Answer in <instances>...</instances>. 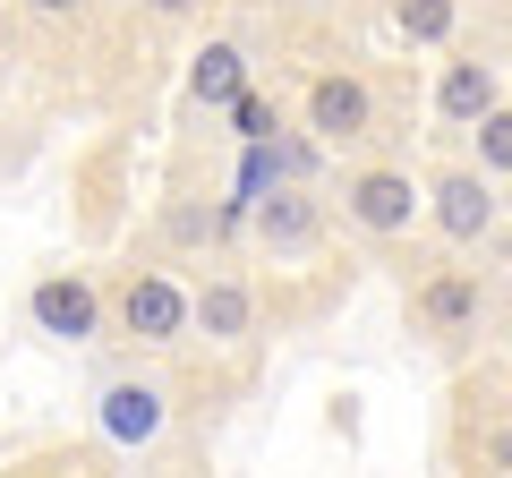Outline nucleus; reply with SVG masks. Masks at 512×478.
<instances>
[{"label":"nucleus","mask_w":512,"mask_h":478,"mask_svg":"<svg viewBox=\"0 0 512 478\" xmlns=\"http://www.w3.org/2000/svg\"><path fill=\"white\" fill-rule=\"evenodd\" d=\"M504 274L470 265V248H410L402 257V325L419 333L427 359L444 368H470L487 359V342H504Z\"/></svg>","instance_id":"nucleus-1"},{"label":"nucleus","mask_w":512,"mask_h":478,"mask_svg":"<svg viewBox=\"0 0 512 478\" xmlns=\"http://www.w3.org/2000/svg\"><path fill=\"white\" fill-rule=\"evenodd\" d=\"M86 419H94V436H103L111 453H128V461L163 453L171 419H180V376H171V359L163 350H137V342L103 350L94 376H86Z\"/></svg>","instance_id":"nucleus-2"},{"label":"nucleus","mask_w":512,"mask_h":478,"mask_svg":"<svg viewBox=\"0 0 512 478\" xmlns=\"http://www.w3.org/2000/svg\"><path fill=\"white\" fill-rule=\"evenodd\" d=\"M103 291H111V333H120V342L163 350V359L197 350V333H188V282L171 274L163 248H128L103 274Z\"/></svg>","instance_id":"nucleus-3"},{"label":"nucleus","mask_w":512,"mask_h":478,"mask_svg":"<svg viewBox=\"0 0 512 478\" xmlns=\"http://www.w3.org/2000/svg\"><path fill=\"white\" fill-rule=\"evenodd\" d=\"M444 461H453V470L512 478V359H470V368H453Z\"/></svg>","instance_id":"nucleus-4"},{"label":"nucleus","mask_w":512,"mask_h":478,"mask_svg":"<svg viewBox=\"0 0 512 478\" xmlns=\"http://www.w3.org/2000/svg\"><path fill=\"white\" fill-rule=\"evenodd\" d=\"M333 214H342L367 248H410V239L427 231V180L402 163V154H384V146L376 154H350Z\"/></svg>","instance_id":"nucleus-5"},{"label":"nucleus","mask_w":512,"mask_h":478,"mask_svg":"<svg viewBox=\"0 0 512 478\" xmlns=\"http://www.w3.org/2000/svg\"><path fill=\"white\" fill-rule=\"evenodd\" d=\"M299 120H308L333 154H376V146H393L384 86L359 69V60H316V69L299 77Z\"/></svg>","instance_id":"nucleus-6"},{"label":"nucleus","mask_w":512,"mask_h":478,"mask_svg":"<svg viewBox=\"0 0 512 478\" xmlns=\"http://www.w3.org/2000/svg\"><path fill=\"white\" fill-rule=\"evenodd\" d=\"M333 197L325 188H308V180H282V188H265V197L248 205V248L274 274H308V265H325L333 257Z\"/></svg>","instance_id":"nucleus-7"},{"label":"nucleus","mask_w":512,"mask_h":478,"mask_svg":"<svg viewBox=\"0 0 512 478\" xmlns=\"http://www.w3.org/2000/svg\"><path fill=\"white\" fill-rule=\"evenodd\" d=\"M188 333L197 350H222V359H248L265 333H274V308H265V282L231 257H205V274L188 282Z\"/></svg>","instance_id":"nucleus-8"},{"label":"nucleus","mask_w":512,"mask_h":478,"mask_svg":"<svg viewBox=\"0 0 512 478\" xmlns=\"http://www.w3.org/2000/svg\"><path fill=\"white\" fill-rule=\"evenodd\" d=\"M26 325L60 350H103L111 342V291L94 265H35L26 274Z\"/></svg>","instance_id":"nucleus-9"},{"label":"nucleus","mask_w":512,"mask_h":478,"mask_svg":"<svg viewBox=\"0 0 512 478\" xmlns=\"http://www.w3.org/2000/svg\"><path fill=\"white\" fill-rule=\"evenodd\" d=\"M419 180H427V231H436L444 248H470V257H478V248L504 231V214H512V205H504V180L478 171L470 154H444V163L419 171Z\"/></svg>","instance_id":"nucleus-10"},{"label":"nucleus","mask_w":512,"mask_h":478,"mask_svg":"<svg viewBox=\"0 0 512 478\" xmlns=\"http://www.w3.org/2000/svg\"><path fill=\"white\" fill-rule=\"evenodd\" d=\"M504 103V60L487 52V43H444V60H436V77H427V111H436V129L444 137H461L478 120V111H495Z\"/></svg>","instance_id":"nucleus-11"},{"label":"nucleus","mask_w":512,"mask_h":478,"mask_svg":"<svg viewBox=\"0 0 512 478\" xmlns=\"http://www.w3.org/2000/svg\"><path fill=\"white\" fill-rule=\"evenodd\" d=\"M188 111H214L222 120V103H239V94L256 86V52H248V35H205L197 52H188Z\"/></svg>","instance_id":"nucleus-12"},{"label":"nucleus","mask_w":512,"mask_h":478,"mask_svg":"<svg viewBox=\"0 0 512 478\" xmlns=\"http://www.w3.org/2000/svg\"><path fill=\"white\" fill-rule=\"evenodd\" d=\"M384 18H393V35H402L410 52H444V43H461L470 0H384Z\"/></svg>","instance_id":"nucleus-13"},{"label":"nucleus","mask_w":512,"mask_h":478,"mask_svg":"<svg viewBox=\"0 0 512 478\" xmlns=\"http://www.w3.org/2000/svg\"><path fill=\"white\" fill-rule=\"evenodd\" d=\"M461 154H470L478 171H495V180L512 188V94H504L495 111H478L470 129H461Z\"/></svg>","instance_id":"nucleus-14"},{"label":"nucleus","mask_w":512,"mask_h":478,"mask_svg":"<svg viewBox=\"0 0 512 478\" xmlns=\"http://www.w3.org/2000/svg\"><path fill=\"white\" fill-rule=\"evenodd\" d=\"M265 188H282V163H274V137H248V146H239V163H231V188H222V197H231L239 214H248V205L265 197Z\"/></svg>","instance_id":"nucleus-15"},{"label":"nucleus","mask_w":512,"mask_h":478,"mask_svg":"<svg viewBox=\"0 0 512 478\" xmlns=\"http://www.w3.org/2000/svg\"><path fill=\"white\" fill-rule=\"evenodd\" d=\"M222 120H231V146H248V137H274L291 111H282V94H265V86H248L239 103H222Z\"/></svg>","instance_id":"nucleus-16"},{"label":"nucleus","mask_w":512,"mask_h":478,"mask_svg":"<svg viewBox=\"0 0 512 478\" xmlns=\"http://www.w3.org/2000/svg\"><path fill=\"white\" fill-rule=\"evenodd\" d=\"M137 9H146V26H163V35H180V26H197L205 9H214V0H137Z\"/></svg>","instance_id":"nucleus-17"},{"label":"nucleus","mask_w":512,"mask_h":478,"mask_svg":"<svg viewBox=\"0 0 512 478\" xmlns=\"http://www.w3.org/2000/svg\"><path fill=\"white\" fill-rule=\"evenodd\" d=\"M18 18H35V26H77V18H94V0H9Z\"/></svg>","instance_id":"nucleus-18"},{"label":"nucleus","mask_w":512,"mask_h":478,"mask_svg":"<svg viewBox=\"0 0 512 478\" xmlns=\"http://www.w3.org/2000/svg\"><path fill=\"white\" fill-rule=\"evenodd\" d=\"M248 18H274V26H299V18H316V9H333V0H239Z\"/></svg>","instance_id":"nucleus-19"},{"label":"nucleus","mask_w":512,"mask_h":478,"mask_svg":"<svg viewBox=\"0 0 512 478\" xmlns=\"http://www.w3.org/2000/svg\"><path fill=\"white\" fill-rule=\"evenodd\" d=\"M504 350H512V299H504Z\"/></svg>","instance_id":"nucleus-20"}]
</instances>
